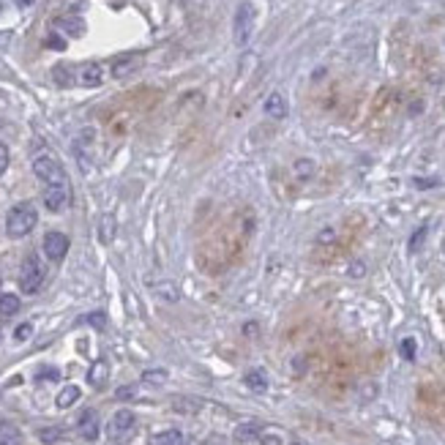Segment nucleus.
<instances>
[{
  "label": "nucleus",
  "instance_id": "1",
  "mask_svg": "<svg viewBox=\"0 0 445 445\" xmlns=\"http://www.w3.org/2000/svg\"><path fill=\"white\" fill-rule=\"evenodd\" d=\"M38 224V211L33 202H17L8 213H6V235L20 241V238H28Z\"/></svg>",
  "mask_w": 445,
  "mask_h": 445
},
{
  "label": "nucleus",
  "instance_id": "2",
  "mask_svg": "<svg viewBox=\"0 0 445 445\" xmlns=\"http://www.w3.org/2000/svg\"><path fill=\"white\" fill-rule=\"evenodd\" d=\"M33 172L44 186H68V175H66L63 164L50 153H41V156L33 159Z\"/></svg>",
  "mask_w": 445,
  "mask_h": 445
},
{
  "label": "nucleus",
  "instance_id": "3",
  "mask_svg": "<svg viewBox=\"0 0 445 445\" xmlns=\"http://www.w3.org/2000/svg\"><path fill=\"white\" fill-rule=\"evenodd\" d=\"M255 22H257V11L249 0H243L238 8H235V17H232V38L238 47H246L252 33H255Z\"/></svg>",
  "mask_w": 445,
  "mask_h": 445
},
{
  "label": "nucleus",
  "instance_id": "4",
  "mask_svg": "<svg viewBox=\"0 0 445 445\" xmlns=\"http://www.w3.org/2000/svg\"><path fill=\"white\" fill-rule=\"evenodd\" d=\"M44 285V265H41V259L36 255H28L22 259V268H20V289L22 292H38Z\"/></svg>",
  "mask_w": 445,
  "mask_h": 445
},
{
  "label": "nucleus",
  "instance_id": "5",
  "mask_svg": "<svg viewBox=\"0 0 445 445\" xmlns=\"http://www.w3.org/2000/svg\"><path fill=\"white\" fill-rule=\"evenodd\" d=\"M134 429H137V418H134L131 410H118V413H112V418L107 421V437H110L112 443L128 440V437L134 435Z\"/></svg>",
  "mask_w": 445,
  "mask_h": 445
},
{
  "label": "nucleus",
  "instance_id": "6",
  "mask_svg": "<svg viewBox=\"0 0 445 445\" xmlns=\"http://www.w3.org/2000/svg\"><path fill=\"white\" fill-rule=\"evenodd\" d=\"M41 249H44V257H47L50 262H63V257L68 255V235L61 232V229H50V232L44 235Z\"/></svg>",
  "mask_w": 445,
  "mask_h": 445
},
{
  "label": "nucleus",
  "instance_id": "7",
  "mask_svg": "<svg viewBox=\"0 0 445 445\" xmlns=\"http://www.w3.org/2000/svg\"><path fill=\"white\" fill-rule=\"evenodd\" d=\"M68 199H71L68 186H47V189H44V208H47L50 213H63Z\"/></svg>",
  "mask_w": 445,
  "mask_h": 445
},
{
  "label": "nucleus",
  "instance_id": "8",
  "mask_svg": "<svg viewBox=\"0 0 445 445\" xmlns=\"http://www.w3.org/2000/svg\"><path fill=\"white\" fill-rule=\"evenodd\" d=\"M77 82L82 88H98L104 82V66L96 63V61H88L77 68Z\"/></svg>",
  "mask_w": 445,
  "mask_h": 445
},
{
  "label": "nucleus",
  "instance_id": "9",
  "mask_svg": "<svg viewBox=\"0 0 445 445\" xmlns=\"http://www.w3.org/2000/svg\"><path fill=\"white\" fill-rule=\"evenodd\" d=\"M77 432H80V437H82V440L93 443L96 437L101 435V423H98V413H96V410H85V413L80 415V421H77Z\"/></svg>",
  "mask_w": 445,
  "mask_h": 445
},
{
  "label": "nucleus",
  "instance_id": "10",
  "mask_svg": "<svg viewBox=\"0 0 445 445\" xmlns=\"http://www.w3.org/2000/svg\"><path fill=\"white\" fill-rule=\"evenodd\" d=\"M262 110H265V115L273 118V121H285L287 115H289V104H287L285 93H279V91H273V93L265 98Z\"/></svg>",
  "mask_w": 445,
  "mask_h": 445
},
{
  "label": "nucleus",
  "instance_id": "11",
  "mask_svg": "<svg viewBox=\"0 0 445 445\" xmlns=\"http://www.w3.org/2000/svg\"><path fill=\"white\" fill-rule=\"evenodd\" d=\"M139 66H142V55H123V58H118V61L112 63V77H115V80H126Z\"/></svg>",
  "mask_w": 445,
  "mask_h": 445
},
{
  "label": "nucleus",
  "instance_id": "12",
  "mask_svg": "<svg viewBox=\"0 0 445 445\" xmlns=\"http://www.w3.org/2000/svg\"><path fill=\"white\" fill-rule=\"evenodd\" d=\"M107 380H110V363H107L104 358H98L93 366L88 369V382H91L96 391H98V388H104V385H107Z\"/></svg>",
  "mask_w": 445,
  "mask_h": 445
},
{
  "label": "nucleus",
  "instance_id": "13",
  "mask_svg": "<svg viewBox=\"0 0 445 445\" xmlns=\"http://www.w3.org/2000/svg\"><path fill=\"white\" fill-rule=\"evenodd\" d=\"M22 429L11 421H0V445H22Z\"/></svg>",
  "mask_w": 445,
  "mask_h": 445
},
{
  "label": "nucleus",
  "instance_id": "14",
  "mask_svg": "<svg viewBox=\"0 0 445 445\" xmlns=\"http://www.w3.org/2000/svg\"><path fill=\"white\" fill-rule=\"evenodd\" d=\"M80 396H82L80 385H63V388H61V393L55 396V405H58L61 410H68V407H74V405L80 402Z\"/></svg>",
  "mask_w": 445,
  "mask_h": 445
},
{
  "label": "nucleus",
  "instance_id": "15",
  "mask_svg": "<svg viewBox=\"0 0 445 445\" xmlns=\"http://www.w3.org/2000/svg\"><path fill=\"white\" fill-rule=\"evenodd\" d=\"M186 440H183V435L178 432V429H161V432H156L151 440H148V445H183Z\"/></svg>",
  "mask_w": 445,
  "mask_h": 445
},
{
  "label": "nucleus",
  "instance_id": "16",
  "mask_svg": "<svg viewBox=\"0 0 445 445\" xmlns=\"http://www.w3.org/2000/svg\"><path fill=\"white\" fill-rule=\"evenodd\" d=\"M22 309V301L14 292H0V315L3 317H14Z\"/></svg>",
  "mask_w": 445,
  "mask_h": 445
},
{
  "label": "nucleus",
  "instance_id": "17",
  "mask_svg": "<svg viewBox=\"0 0 445 445\" xmlns=\"http://www.w3.org/2000/svg\"><path fill=\"white\" fill-rule=\"evenodd\" d=\"M243 382H246V388H252L255 393H265V391H268V375H265L262 369H252V372H246Z\"/></svg>",
  "mask_w": 445,
  "mask_h": 445
},
{
  "label": "nucleus",
  "instance_id": "18",
  "mask_svg": "<svg viewBox=\"0 0 445 445\" xmlns=\"http://www.w3.org/2000/svg\"><path fill=\"white\" fill-rule=\"evenodd\" d=\"M292 172H295L298 181H309V178H315L317 164H315V159H298L292 164Z\"/></svg>",
  "mask_w": 445,
  "mask_h": 445
},
{
  "label": "nucleus",
  "instance_id": "19",
  "mask_svg": "<svg viewBox=\"0 0 445 445\" xmlns=\"http://www.w3.org/2000/svg\"><path fill=\"white\" fill-rule=\"evenodd\" d=\"M58 28H63L68 36H82L85 33V22L80 17H61L58 20Z\"/></svg>",
  "mask_w": 445,
  "mask_h": 445
},
{
  "label": "nucleus",
  "instance_id": "20",
  "mask_svg": "<svg viewBox=\"0 0 445 445\" xmlns=\"http://www.w3.org/2000/svg\"><path fill=\"white\" fill-rule=\"evenodd\" d=\"M38 437H41V443H58L66 437V429L63 426H44V429H38Z\"/></svg>",
  "mask_w": 445,
  "mask_h": 445
},
{
  "label": "nucleus",
  "instance_id": "21",
  "mask_svg": "<svg viewBox=\"0 0 445 445\" xmlns=\"http://www.w3.org/2000/svg\"><path fill=\"white\" fill-rule=\"evenodd\" d=\"M112 238H115V222H112V216H104V224L98 227V241L110 243Z\"/></svg>",
  "mask_w": 445,
  "mask_h": 445
},
{
  "label": "nucleus",
  "instance_id": "22",
  "mask_svg": "<svg viewBox=\"0 0 445 445\" xmlns=\"http://www.w3.org/2000/svg\"><path fill=\"white\" fill-rule=\"evenodd\" d=\"M142 380L153 382V385H164V382H167V372H164V369H151V372L142 375Z\"/></svg>",
  "mask_w": 445,
  "mask_h": 445
},
{
  "label": "nucleus",
  "instance_id": "23",
  "mask_svg": "<svg viewBox=\"0 0 445 445\" xmlns=\"http://www.w3.org/2000/svg\"><path fill=\"white\" fill-rule=\"evenodd\" d=\"M415 350H418V345H415L413 336H410V339H402V355H405L407 361H413L415 358Z\"/></svg>",
  "mask_w": 445,
  "mask_h": 445
},
{
  "label": "nucleus",
  "instance_id": "24",
  "mask_svg": "<svg viewBox=\"0 0 445 445\" xmlns=\"http://www.w3.org/2000/svg\"><path fill=\"white\" fill-rule=\"evenodd\" d=\"M8 159H11V153H8V145H6V142H0V175L8 169Z\"/></svg>",
  "mask_w": 445,
  "mask_h": 445
},
{
  "label": "nucleus",
  "instance_id": "25",
  "mask_svg": "<svg viewBox=\"0 0 445 445\" xmlns=\"http://www.w3.org/2000/svg\"><path fill=\"white\" fill-rule=\"evenodd\" d=\"M137 396V385H126V388H118L115 399H134Z\"/></svg>",
  "mask_w": 445,
  "mask_h": 445
},
{
  "label": "nucleus",
  "instance_id": "26",
  "mask_svg": "<svg viewBox=\"0 0 445 445\" xmlns=\"http://www.w3.org/2000/svg\"><path fill=\"white\" fill-rule=\"evenodd\" d=\"M58 377H61L58 369H41V372L36 375V380H58Z\"/></svg>",
  "mask_w": 445,
  "mask_h": 445
},
{
  "label": "nucleus",
  "instance_id": "27",
  "mask_svg": "<svg viewBox=\"0 0 445 445\" xmlns=\"http://www.w3.org/2000/svg\"><path fill=\"white\" fill-rule=\"evenodd\" d=\"M423 235H426V227H418V229H415V235L410 238V252H415V249H418V243L423 241Z\"/></svg>",
  "mask_w": 445,
  "mask_h": 445
},
{
  "label": "nucleus",
  "instance_id": "28",
  "mask_svg": "<svg viewBox=\"0 0 445 445\" xmlns=\"http://www.w3.org/2000/svg\"><path fill=\"white\" fill-rule=\"evenodd\" d=\"M31 325H28V322H25V325H20V328H17V331H14V339H17V342H22V339H28V336H31Z\"/></svg>",
  "mask_w": 445,
  "mask_h": 445
},
{
  "label": "nucleus",
  "instance_id": "29",
  "mask_svg": "<svg viewBox=\"0 0 445 445\" xmlns=\"http://www.w3.org/2000/svg\"><path fill=\"white\" fill-rule=\"evenodd\" d=\"M91 322H93V325H98V328H104V315H91Z\"/></svg>",
  "mask_w": 445,
  "mask_h": 445
},
{
  "label": "nucleus",
  "instance_id": "30",
  "mask_svg": "<svg viewBox=\"0 0 445 445\" xmlns=\"http://www.w3.org/2000/svg\"><path fill=\"white\" fill-rule=\"evenodd\" d=\"M28 3H33V0H20V6H28Z\"/></svg>",
  "mask_w": 445,
  "mask_h": 445
},
{
  "label": "nucleus",
  "instance_id": "31",
  "mask_svg": "<svg viewBox=\"0 0 445 445\" xmlns=\"http://www.w3.org/2000/svg\"><path fill=\"white\" fill-rule=\"evenodd\" d=\"M0 6H3V0H0Z\"/></svg>",
  "mask_w": 445,
  "mask_h": 445
},
{
  "label": "nucleus",
  "instance_id": "32",
  "mask_svg": "<svg viewBox=\"0 0 445 445\" xmlns=\"http://www.w3.org/2000/svg\"><path fill=\"white\" fill-rule=\"evenodd\" d=\"M295 445H301V443H295Z\"/></svg>",
  "mask_w": 445,
  "mask_h": 445
}]
</instances>
